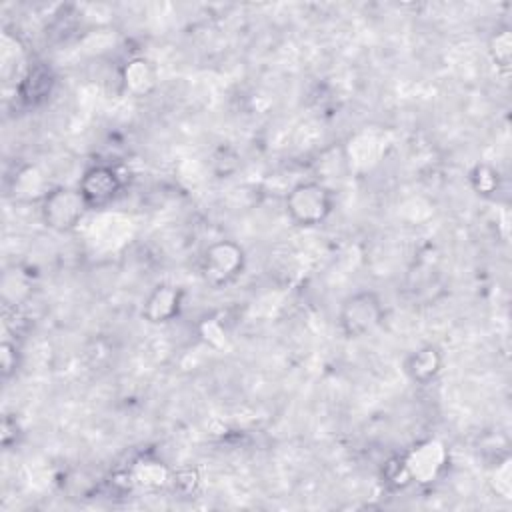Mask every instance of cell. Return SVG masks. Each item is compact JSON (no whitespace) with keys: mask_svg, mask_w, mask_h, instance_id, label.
<instances>
[{"mask_svg":"<svg viewBox=\"0 0 512 512\" xmlns=\"http://www.w3.org/2000/svg\"><path fill=\"white\" fill-rule=\"evenodd\" d=\"M122 186L124 180L118 168L112 164H94L86 168L78 182V190L90 210L108 206L120 194Z\"/></svg>","mask_w":512,"mask_h":512,"instance_id":"5b68a950","label":"cell"},{"mask_svg":"<svg viewBox=\"0 0 512 512\" xmlns=\"http://www.w3.org/2000/svg\"><path fill=\"white\" fill-rule=\"evenodd\" d=\"M170 482H172L174 490H178L182 494H190L198 488L200 476H198V470H194V468H182V470L172 474Z\"/></svg>","mask_w":512,"mask_h":512,"instance_id":"5bb4252c","label":"cell"},{"mask_svg":"<svg viewBox=\"0 0 512 512\" xmlns=\"http://www.w3.org/2000/svg\"><path fill=\"white\" fill-rule=\"evenodd\" d=\"M0 368L4 378H10L18 368V348L8 340H4L0 346Z\"/></svg>","mask_w":512,"mask_h":512,"instance_id":"9a60e30c","label":"cell"},{"mask_svg":"<svg viewBox=\"0 0 512 512\" xmlns=\"http://www.w3.org/2000/svg\"><path fill=\"white\" fill-rule=\"evenodd\" d=\"M184 290L170 282L156 284L142 302V318L148 324H168L182 312Z\"/></svg>","mask_w":512,"mask_h":512,"instance_id":"8992f818","label":"cell"},{"mask_svg":"<svg viewBox=\"0 0 512 512\" xmlns=\"http://www.w3.org/2000/svg\"><path fill=\"white\" fill-rule=\"evenodd\" d=\"M88 210L78 186H52L40 200V218L54 232L74 230Z\"/></svg>","mask_w":512,"mask_h":512,"instance_id":"277c9868","label":"cell"},{"mask_svg":"<svg viewBox=\"0 0 512 512\" xmlns=\"http://www.w3.org/2000/svg\"><path fill=\"white\" fill-rule=\"evenodd\" d=\"M246 268L244 248L230 238L216 240L206 246L200 258V276L212 290H222L236 282Z\"/></svg>","mask_w":512,"mask_h":512,"instance_id":"7a4b0ae2","label":"cell"},{"mask_svg":"<svg viewBox=\"0 0 512 512\" xmlns=\"http://www.w3.org/2000/svg\"><path fill=\"white\" fill-rule=\"evenodd\" d=\"M468 182H470V188L482 196V198H492L498 190H500V184H502V178H500V172L492 166V164H486V162H478L472 166V170L468 172Z\"/></svg>","mask_w":512,"mask_h":512,"instance_id":"7c38bea8","label":"cell"},{"mask_svg":"<svg viewBox=\"0 0 512 512\" xmlns=\"http://www.w3.org/2000/svg\"><path fill=\"white\" fill-rule=\"evenodd\" d=\"M10 436H18V424L16 420H12L10 416H4L2 420V432H0V440H2V446L4 448H10L12 446V438Z\"/></svg>","mask_w":512,"mask_h":512,"instance_id":"2e32d148","label":"cell"},{"mask_svg":"<svg viewBox=\"0 0 512 512\" xmlns=\"http://www.w3.org/2000/svg\"><path fill=\"white\" fill-rule=\"evenodd\" d=\"M128 476H130L132 484H140V486H148V488L164 486L172 478L170 470L162 462L148 460V458L134 462V466L128 470Z\"/></svg>","mask_w":512,"mask_h":512,"instance_id":"8fae6325","label":"cell"},{"mask_svg":"<svg viewBox=\"0 0 512 512\" xmlns=\"http://www.w3.org/2000/svg\"><path fill=\"white\" fill-rule=\"evenodd\" d=\"M284 208L292 224L300 228H314L326 222L334 210V194L328 186L306 180L290 188L284 198Z\"/></svg>","mask_w":512,"mask_h":512,"instance_id":"6da1fadb","label":"cell"},{"mask_svg":"<svg viewBox=\"0 0 512 512\" xmlns=\"http://www.w3.org/2000/svg\"><path fill=\"white\" fill-rule=\"evenodd\" d=\"M442 366H444V356L436 344H424L412 350L404 360L406 376L418 386L432 384L442 372Z\"/></svg>","mask_w":512,"mask_h":512,"instance_id":"9c48e42d","label":"cell"},{"mask_svg":"<svg viewBox=\"0 0 512 512\" xmlns=\"http://www.w3.org/2000/svg\"><path fill=\"white\" fill-rule=\"evenodd\" d=\"M488 54L496 68L508 70L512 64V32L510 28H498L488 42Z\"/></svg>","mask_w":512,"mask_h":512,"instance_id":"4fadbf2b","label":"cell"},{"mask_svg":"<svg viewBox=\"0 0 512 512\" xmlns=\"http://www.w3.org/2000/svg\"><path fill=\"white\" fill-rule=\"evenodd\" d=\"M120 84L132 98H148L158 86L156 66L144 56H134L122 64Z\"/></svg>","mask_w":512,"mask_h":512,"instance_id":"ba28073f","label":"cell"},{"mask_svg":"<svg viewBox=\"0 0 512 512\" xmlns=\"http://www.w3.org/2000/svg\"><path fill=\"white\" fill-rule=\"evenodd\" d=\"M404 458L410 482H432L446 464V450L436 440H426L414 446Z\"/></svg>","mask_w":512,"mask_h":512,"instance_id":"52a82bcc","label":"cell"},{"mask_svg":"<svg viewBox=\"0 0 512 512\" xmlns=\"http://www.w3.org/2000/svg\"><path fill=\"white\" fill-rule=\"evenodd\" d=\"M54 88V74L44 64L30 66L18 84V96L26 106H36L44 102Z\"/></svg>","mask_w":512,"mask_h":512,"instance_id":"30bf717a","label":"cell"},{"mask_svg":"<svg viewBox=\"0 0 512 512\" xmlns=\"http://www.w3.org/2000/svg\"><path fill=\"white\" fill-rule=\"evenodd\" d=\"M384 314V302L374 290H358L342 300L338 326L346 338H362L382 324Z\"/></svg>","mask_w":512,"mask_h":512,"instance_id":"3957f363","label":"cell"}]
</instances>
